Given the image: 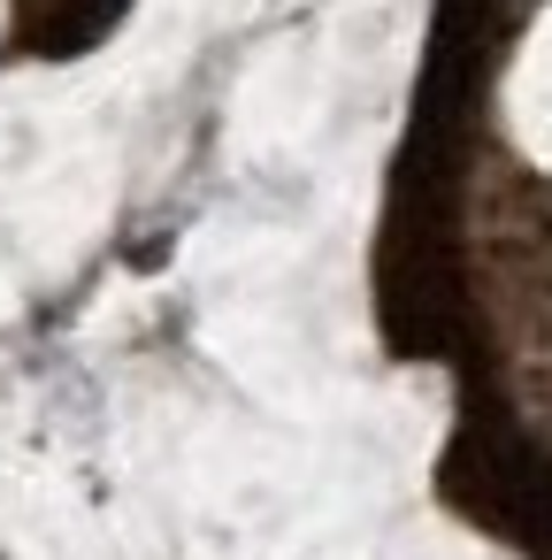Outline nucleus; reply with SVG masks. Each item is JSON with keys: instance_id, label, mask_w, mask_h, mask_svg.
Listing matches in <instances>:
<instances>
[{"instance_id": "nucleus-1", "label": "nucleus", "mask_w": 552, "mask_h": 560, "mask_svg": "<svg viewBox=\"0 0 552 560\" xmlns=\"http://www.w3.org/2000/svg\"><path fill=\"white\" fill-rule=\"evenodd\" d=\"M445 491L491 522L506 545H521L529 560H552V460L514 445V438H483L460 430L453 460H445Z\"/></svg>"}]
</instances>
